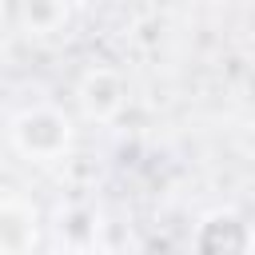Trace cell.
I'll list each match as a JSON object with an SVG mask.
<instances>
[{
    "mask_svg": "<svg viewBox=\"0 0 255 255\" xmlns=\"http://www.w3.org/2000/svg\"><path fill=\"white\" fill-rule=\"evenodd\" d=\"M8 139H12L16 155L28 163H60V159H68V151L76 143V128H72V116L64 108L32 104V108L12 116Z\"/></svg>",
    "mask_w": 255,
    "mask_h": 255,
    "instance_id": "1",
    "label": "cell"
},
{
    "mask_svg": "<svg viewBox=\"0 0 255 255\" xmlns=\"http://www.w3.org/2000/svg\"><path fill=\"white\" fill-rule=\"evenodd\" d=\"M76 100H80L84 120L112 124L128 108V76L120 68H112V64H92L76 84Z\"/></svg>",
    "mask_w": 255,
    "mask_h": 255,
    "instance_id": "2",
    "label": "cell"
},
{
    "mask_svg": "<svg viewBox=\"0 0 255 255\" xmlns=\"http://www.w3.org/2000/svg\"><path fill=\"white\" fill-rule=\"evenodd\" d=\"M20 20L32 36H56L72 20V0H20Z\"/></svg>",
    "mask_w": 255,
    "mask_h": 255,
    "instance_id": "5",
    "label": "cell"
},
{
    "mask_svg": "<svg viewBox=\"0 0 255 255\" xmlns=\"http://www.w3.org/2000/svg\"><path fill=\"white\" fill-rule=\"evenodd\" d=\"M40 239V211L28 199H0V251H32Z\"/></svg>",
    "mask_w": 255,
    "mask_h": 255,
    "instance_id": "4",
    "label": "cell"
},
{
    "mask_svg": "<svg viewBox=\"0 0 255 255\" xmlns=\"http://www.w3.org/2000/svg\"><path fill=\"white\" fill-rule=\"evenodd\" d=\"M191 243L199 251H251L255 235H251V223H243V215H235V211H207L195 223Z\"/></svg>",
    "mask_w": 255,
    "mask_h": 255,
    "instance_id": "3",
    "label": "cell"
},
{
    "mask_svg": "<svg viewBox=\"0 0 255 255\" xmlns=\"http://www.w3.org/2000/svg\"><path fill=\"white\" fill-rule=\"evenodd\" d=\"M76 8H88V12H96V8H108V4H116V0H72Z\"/></svg>",
    "mask_w": 255,
    "mask_h": 255,
    "instance_id": "6",
    "label": "cell"
}]
</instances>
